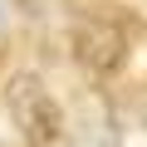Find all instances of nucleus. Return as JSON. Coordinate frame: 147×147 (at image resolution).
<instances>
[{"mask_svg":"<svg viewBox=\"0 0 147 147\" xmlns=\"http://www.w3.org/2000/svg\"><path fill=\"white\" fill-rule=\"evenodd\" d=\"M74 54H79V64L93 79H108V74H118L123 59H127V34H123V25L103 20V15H88L74 30Z\"/></svg>","mask_w":147,"mask_h":147,"instance_id":"2","label":"nucleus"},{"mask_svg":"<svg viewBox=\"0 0 147 147\" xmlns=\"http://www.w3.org/2000/svg\"><path fill=\"white\" fill-rule=\"evenodd\" d=\"M5 108H10V123L20 127V137L30 147H69L74 142V127L39 74H15L5 84Z\"/></svg>","mask_w":147,"mask_h":147,"instance_id":"1","label":"nucleus"},{"mask_svg":"<svg viewBox=\"0 0 147 147\" xmlns=\"http://www.w3.org/2000/svg\"><path fill=\"white\" fill-rule=\"evenodd\" d=\"M10 30V0H0V34Z\"/></svg>","mask_w":147,"mask_h":147,"instance_id":"3","label":"nucleus"}]
</instances>
